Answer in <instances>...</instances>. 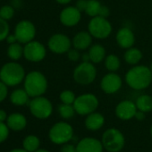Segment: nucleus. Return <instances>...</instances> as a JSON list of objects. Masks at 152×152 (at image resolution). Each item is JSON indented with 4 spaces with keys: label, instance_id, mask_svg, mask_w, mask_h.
<instances>
[{
    "label": "nucleus",
    "instance_id": "obj_1",
    "mask_svg": "<svg viewBox=\"0 0 152 152\" xmlns=\"http://www.w3.org/2000/svg\"><path fill=\"white\" fill-rule=\"evenodd\" d=\"M124 80L131 89L142 91L148 88L152 83V72L147 65H133L126 72Z\"/></svg>",
    "mask_w": 152,
    "mask_h": 152
},
{
    "label": "nucleus",
    "instance_id": "obj_2",
    "mask_svg": "<svg viewBox=\"0 0 152 152\" xmlns=\"http://www.w3.org/2000/svg\"><path fill=\"white\" fill-rule=\"evenodd\" d=\"M25 70L16 61L5 64L0 68V80L8 87L17 86L25 79Z\"/></svg>",
    "mask_w": 152,
    "mask_h": 152
},
{
    "label": "nucleus",
    "instance_id": "obj_3",
    "mask_svg": "<svg viewBox=\"0 0 152 152\" xmlns=\"http://www.w3.org/2000/svg\"><path fill=\"white\" fill-rule=\"evenodd\" d=\"M24 90L31 98L43 96L48 90V80L46 76L39 71L28 72L23 81Z\"/></svg>",
    "mask_w": 152,
    "mask_h": 152
},
{
    "label": "nucleus",
    "instance_id": "obj_4",
    "mask_svg": "<svg viewBox=\"0 0 152 152\" xmlns=\"http://www.w3.org/2000/svg\"><path fill=\"white\" fill-rule=\"evenodd\" d=\"M97 68L91 62H82L72 72V78L80 85H90L97 78Z\"/></svg>",
    "mask_w": 152,
    "mask_h": 152
},
{
    "label": "nucleus",
    "instance_id": "obj_5",
    "mask_svg": "<svg viewBox=\"0 0 152 152\" xmlns=\"http://www.w3.org/2000/svg\"><path fill=\"white\" fill-rule=\"evenodd\" d=\"M101 142L104 149L108 152L121 151L125 143V139L121 131L115 128H109L106 130L102 135Z\"/></svg>",
    "mask_w": 152,
    "mask_h": 152
},
{
    "label": "nucleus",
    "instance_id": "obj_6",
    "mask_svg": "<svg viewBox=\"0 0 152 152\" xmlns=\"http://www.w3.org/2000/svg\"><path fill=\"white\" fill-rule=\"evenodd\" d=\"M88 31L94 39H105L111 35L113 27L107 18L99 15L92 17L88 23Z\"/></svg>",
    "mask_w": 152,
    "mask_h": 152
},
{
    "label": "nucleus",
    "instance_id": "obj_7",
    "mask_svg": "<svg viewBox=\"0 0 152 152\" xmlns=\"http://www.w3.org/2000/svg\"><path fill=\"white\" fill-rule=\"evenodd\" d=\"M99 101L96 95L92 93H83L78 97L73 103L76 114L80 115H88L97 110Z\"/></svg>",
    "mask_w": 152,
    "mask_h": 152
},
{
    "label": "nucleus",
    "instance_id": "obj_8",
    "mask_svg": "<svg viewBox=\"0 0 152 152\" xmlns=\"http://www.w3.org/2000/svg\"><path fill=\"white\" fill-rule=\"evenodd\" d=\"M48 137L55 144H65L72 139L73 129L72 125L66 122H58L50 128Z\"/></svg>",
    "mask_w": 152,
    "mask_h": 152
},
{
    "label": "nucleus",
    "instance_id": "obj_9",
    "mask_svg": "<svg viewBox=\"0 0 152 152\" xmlns=\"http://www.w3.org/2000/svg\"><path fill=\"white\" fill-rule=\"evenodd\" d=\"M29 107L31 115L38 119H47L53 113L51 101L43 96L32 98L29 103Z\"/></svg>",
    "mask_w": 152,
    "mask_h": 152
},
{
    "label": "nucleus",
    "instance_id": "obj_10",
    "mask_svg": "<svg viewBox=\"0 0 152 152\" xmlns=\"http://www.w3.org/2000/svg\"><path fill=\"white\" fill-rule=\"evenodd\" d=\"M72 47V39L64 33L53 34L48 41V49L56 55L66 54Z\"/></svg>",
    "mask_w": 152,
    "mask_h": 152
},
{
    "label": "nucleus",
    "instance_id": "obj_11",
    "mask_svg": "<svg viewBox=\"0 0 152 152\" xmlns=\"http://www.w3.org/2000/svg\"><path fill=\"white\" fill-rule=\"evenodd\" d=\"M47 56L46 47L39 41L32 40L23 47V56L32 63H39L45 59Z\"/></svg>",
    "mask_w": 152,
    "mask_h": 152
},
{
    "label": "nucleus",
    "instance_id": "obj_12",
    "mask_svg": "<svg viewBox=\"0 0 152 152\" xmlns=\"http://www.w3.org/2000/svg\"><path fill=\"white\" fill-rule=\"evenodd\" d=\"M14 34L18 42L21 44H27L34 40L36 36V27L31 21L23 20L16 24Z\"/></svg>",
    "mask_w": 152,
    "mask_h": 152
},
{
    "label": "nucleus",
    "instance_id": "obj_13",
    "mask_svg": "<svg viewBox=\"0 0 152 152\" xmlns=\"http://www.w3.org/2000/svg\"><path fill=\"white\" fill-rule=\"evenodd\" d=\"M123 85L121 76L116 72H107L100 81V89L106 94H115L118 92Z\"/></svg>",
    "mask_w": 152,
    "mask_h": 152
},
{
    "label": "nucleus",
    "instance_id": "obj_14",
    "mask_svg": "<svg viewBox=\"0 0 152 152\" xmlns=\"http://www.w3.org/2000/svg\"><path fill=\"white\" fill-rule=\"evenodd\" d=\"M82 20V12L72 6H69L64 7L60 15L59 21L65 27H74Z\"/></svg>",
    "mask_w": 152,
    "mask_h": 152
},
{
    "label": "nucleus",
    "instance_id": "obj_15",
    "mask_svg": "<svg viewBox=\"0 0 152 152\" xmlns=\"http://www.w3.org/2000/svg\"><path fill=\"white\" fill-rule=\"evenodd\" d=\"M137 110L135 102L125 99L117 104L115 107V115L121 120L127 121L135 116Z\"/></svg>",
    "mask_w": 152,
    "mask_h": 152
},
{
    "label": "nucleus",
    "instance_id": "obj_16",
    "mask_svg": "<svg viewBox=\"0 0 152 152\" xmlns=\"http://www.w3.org/2000/svg\"><path fill=\"white\" fill-rule=\"evenodd\" d=\"M115 40L117 45L124 49L130 48L135 44L134 32L128 27L120 28L115 35Z\"/></svg>",
    "mask_w": 152,
    "mask_h": 152
},
{
    "label": "nucleus",
    "instance_id": "obj_17",
    "mask_svg": "<svg viewBox=\"0 0 152 152\" xmlns=\"http://www.w3.org/2000/svg\"><path fill=\"white\" fill-rule=\"evenodd\" d=\"M77 152H103L104 147L100 140L92 137L82 139L76 145Z\"/></svg>",
    "mask_w": 152,
    "mask_h": 152
},
{
    "label": "nucleus",
    "instance_id": "obj_18",
    "mask_svg": "<svg viewBox=\"0 0 152 152\" xmlns=\"http://www.w3.org/2000/svg\"><path fill=\"white\" fill-rule=\"evenodd\" d=\"M92 41H93V37L87 31H82L77 32L72 39V48L80 51H84L89 49L92 45Z\"/></svg>",
    "mask_w": 152,
    "mask_h": 152
},
{
    "label": "nucleus",
    "instance_id": "obj_19",
    "mask_svg": "<svg viewBox=\"0 0 152 152\" xmlns=\"http://www.w3.org/2000/svg\"><path fill=\"white\" fill-rule=\"evenodd\" d=\"M104 124H105L104 115L96 111L86 115L84 121V124L86 128L90 131H98L103 127Z\"/></svg>",
    "mask_w": 152,
    "mask_h": 152
},
{
    "label": "nucleus",
    "instance_id": "obj_20",
    "mask_svg": "<svg viewBox=\"0 0 152 152\" xmlns=\"http://www.w3.org/2000/svg\"><path fill=\"white\" fill-rule=\"evenodd\" d=\"M7 124L9 129L13 131H22L27 125V119L20 113H14L8 115L7 119Z\"/></svg>",
    "mask_w": 152,
    "mask_h": 152
},
{
    "label": "nucleus",
    "instance_id": "obj_21",
    "mask_svg": "<svg viewBox=\"0 0 152 152\" xmlns=\"http://www.w3.org/2000/svg\"><path fill=\"white\" fill-rule=\"evenodd\" d=\"M88 53L90 56V61L93 63L94 64L103 62L107 56L106 48L101 44H99V43L92 44L91 48H89Z\"/></svg>",
    "mask_w": 152,
    "mask_h": 152
},
{
    "label": "nucleus",
    "instance_id": "obj_22",
    "mask_svg": "<svg viewBox=\"0 0 152 152\" xmlns=\"http://www.w3.org/2000/svg\"><path fill=\"white\" fill-rule=\"evenodd\" d=\"M142 56L143 55L141 50L134 47L127 48L124 54V59L125 63L132 66L139 64V63L142 59Z\"/></svg>",
    "mask_w": 152,
    "mask_h": 152
},
{
    "label": "nucleus",
    "instance_id": "obj_23",
    "mask_svg": "<svg viewBox=\"0 0 152 152\" xmlns=\"http://www.w3.org/2000/svg\"><path fill=\"white\" fill-rule=\"evenodd\" d=\"M30 96L24 89H16L10 95V101L15 106H24L30 103Z\"/></svg>",
    "mask_w": 152,
    "mask_h": 152
},
{
    "label": "nucleus",
    "instance_id": "obj_24",
    "mask_svg": "<svg viewBox=\"0 0 152 152\" xmlns=\"http://www.w3.org/2000/svg\"><path fill=\"white\" fill-rule=\"evenodd\" d=\"M135 104L137 109L140 111H142L144 113H148L152 111V97L148 94L140 95L136 99Z\"/></svg>",
    "mask_w": 152,
    "mask_h": 152
},
{
    "label": "nucleus",
    "instance_id": "obj_25",
    "mask_svg": "<svg viewBox=\"0 0 152 152\" xmlns=\"http://www.w3.org/2000/svg\"><path fill=\"white\" fill-rule=\"evenodd\" d=\"M105 67L108 72H116L121 67V60L118 56L115 54L107 55L104 60Z\"/></svg>",
    "mask_w": 152,
    "mask_h": 152
},
{
    "label": "nucleus",
    "instance_id": "obj_26",
    "mask_svg": "<svg viewBox=\"0 0 152 152\" xmlns=\"http://www.w3.org/2000/svg\"><path fill=\"white\" fill-rule=\"evenodd\" d=\"M7 56L13 61H18L23 56V47L20 42L10 44L7 48Z\"/></svg>",
    "mask_w": 152,
    "mask_h": 152
},
{
    "label": "nucleus",
    "instance_id": "obj_27",
    "mask_svg": "<svg viewBox=\"0 0 152 152\" xmlns=\"http://www.w3.org/2000/svg\"><path fill=\"white\" fill-rule=\"evenodd\" d=\"M102 4L99 1V0H88L87 3V7L85 10V14L89 15L91 18L99 16L101 12L102 8Z\"/></svg>",
    "mask_w": 152,
    "mask_h": 152
},
{
    "label": "nucleus",
    "instance_id": "obj_28",
    "mask_svg": "<svg viewBox=\"0 0 152 152\" xmlns=\"http://www.w3.org/2000/svg\"><path fill=\"white\" fill-rule=\"evenodd\" d=\"M39 145H40V140L35 135H29L23 141V148L29 152H35L37 149H39Z\"/></svg>",
    "mask_w": 152,
    "mask_h": 152
},
{
    "label": "nucleus",
    "instance_id": "obj_29",
    "mask_svg": "<svg viewBox=\"0 0 152 152\" xmlns=\"http://www.w3.org/2000/svg\"><path fill=\"white\" fill-rule=\"evenodd\" d=\"M57 111L60 115V116L63 119L69 120L74 116L76 114L75 109L73 107V105H69V104H60L57 107Z\"/></svg>",
    "mask_w": 152,
    "mask_h": 152
},
{
    "label": "nucleus",
    "instance_id": "obj_30",
    "mask_svg": "<svg viewBox=\"0 0 152 152\" xmlns=\"http://www.w3.org/2000/svg\"><path fill=\"white\" fill-rule=\"evenodd\" d=\"M59 99H60L61 102L64 103V104L73 105V103H74V101L76 99V96H75V94H74V92L72 91L64 90L60 93Z\"/></svg>",
    "mask_w": 152,
    "mask_h": 152
},
{
    "label": "nucleus",
    "instance_id": "obj_31",
    "mask_svg": "<svg viewBox=\"0 0 152 152\" xmlns=\"http://www.w3.org/2000/svg\"><path fill=\"white\" fill-rule=\"evenodd\" d=\"M15 9L13 7L12 5H5L0 7V18H2L6 21L12 19L15 15Z\"/></svg>",
    "mask_w": 152,
    "mask_h": 152
},
{
    "label": "nucleus",
    "instance_id": "obj_32",
    "mask_svg": "<svg viewBox=\"0 0 152 152\" xmlns=\"http://www.w3.org/2000/svg\"><path fill=\"white\" fill-rule=\"evenodd\" d=\"M10 28L7 21L0 18V41L6 40L7 37L10 34L9 33Z\"/></svg>",
    "mask_w": 152,
    "mask_h": 152
},
{
    "label": "nucleus",
    "instance_id": "obj_33",
    "mask_svg": "<svg viewBox=\"0 0 152 152\" xmlns=\"http://www.w3.org/2000/svg\"><path fill=\"white\" fill-rule=\"evenodd\" d=\"M66 54H67V57H68L69 61H71V62H78L82 56L81 51L74 48H72Z\"/></svg>",
    "mask_w": 152,
    "mask_h": 152
},
{
    "label": "nucleus",
    "instance_id": "obj_34",
    "mask_svg": "<svg viewBox=\"0 0 152 152\" xmlns=\"http://www.w3.org/2000/svg\"><path fill=\"white\" fill-rule=\"evenodd\" d=\"M9 135V127L4 122H0V143L4 142Z\"/></svg>",
    "mask_w": 152,
    "mask_h": 152
},
{
    "label": "nucleus",
    "instance_id": "obj_35",
    "mask_svg": "<svg viewBox=\"0 0 152 152\" xmlns=\"http://www.w3.org/2000/svg\"><path fill=\"white\" fill-rule=\"evenodd\" d=\"M8 86L0 80V103L4 101L8 94Z\"/></svg>",
    "mask_w": 152,
    "mask_h": 152
},
{
    "label": "nucleus",
    "instance_id": "obj_36",
    "mask_svg": "<svg viewBox=\"0 0 152 152\" xmlns=\"http://www.w3.org/2000/svg\"><path fill=\"white\" fill-rule=\"evenodd\" d=\"M87 3H88V0H77V2L75 4V7L78 10H80L82 13L85 12L86 7H87Z\"/></svg>",
    "mask_w": 152,
    "mask_h": 152
},
{
    "label": "nucleus",
    "instance_id": "obj_37",
    "mask_svg": "<svg viewBox=\"0 0 152 152\" xmlns=\"http://www.w3.org/2000/svg\"><path fill=\"white\" fill-rule=\"evenodd\" d=\"M61 152H77V149H76V146L72 145V144H63L62 148H61Z\"/></svg>",
    "mask_w": 152,
    "mask_h": 152
},
{
    "label": "nucleus",
    "instance_id": "obj_38",
    "mask_svg": "<svg viewBox=\"0 0 152 152\" xmlns=\"http://www.w3.org/2000/svg\"><path fill=\"white\" fill-rule=\"evenodd\" d=\"M109 14H110V11H109L108 7H107L106 6H102V8H101V12H100L99 16L107 18L109 16Z\"/></svg>",
    "mask_w": 152,
    "mask_h": 152
},
{
    "label": "nucleus",
    "instance_id": "obj_39",
    "mask_svg": "<svg viewBox=\"0 0 152 152\" xmlns=\"http://www.w3.org/2000/svg\"><path fill=\"white\" fill-rule=\"evenodd\" d=\"M6 41L7 42V44H13V43H15V42H18L17 41V39H16V37H15V34H9L7 37V39H6Z\"/></svg>",
    "mask_w": 152,
    "mask_h": 152
},
{
    "label": "nucleus",
    "instance_id": "obj_40",
    "mask_svg": "<svg viewBox=\"0 0 152 152\" xmlns=\"http://www.w3.org/2000/svg\"><path fill=\"white\" fill-rule=\"evenodd\" d=\"M145 114L146 113H144V112H142V111H140V110H137V112H136V114H135V118L138 120V121H142V120H144L145 119Z\"/></svg>",
    "mask_w": 152,
    "mask_h": 152
},
{
    "label": "nucleus",
    "instance_id": "obj_41",
    "mask_svg": "<svg viewBox=\"0 0 152 152\" xmlns=\"http://www.w3.org/2000/svg\"><path fill=\"white\" fill-rule=\"evenodd\" d=\"M7 112L3 109H0V122H4L7 121Z\"/></svg>",
    "mask_w": 152,
    "mask_h": 152
},
{
    "label": "nucleus",
    "instance_id": "obj_42",
    "mask_svg": "<svg viewBox=\"0 0 152 152\" xmlns=\"http://www.w3.org/2000/svg\"><path fill=\"white\" fill-rule=\"evenodd\" d=\"M12 6L15 9H19L21 7V0H12Z\"/></svg>",
    "mask_w": 152,
    "mask_h": 152
},
{
    "label": "nucleus",
    "instance_id": "obj_43",
    "mask_svg": "<svg viewBox=\"0 0 152 152\" xmlns=\"http://www.w3.org/2000/svg\"><path fill=\"white\" fill-rule=\"evenodd\" d=\"M72 1V0H56V2L60 4V5H68Z\"/></svg>",
    "mask_w": 152,
    "mask_h": 152
},
{
    "label": "nucleus",
    "instance_id": "obj_44",
    "mask_svg": "<svg viewBox=\"0 0 152 152\" xmlns=\"http://www.w3.org/2000/svg\"><path fill=\"white\" fill-rule=\"evenodd\" d=\"M10 152H29V151H27L24 148H15V149L11 150Z\"/></svg>",
    "mask_w": 152,
    "mask_h": 152
},
{
    "label": "nucleus",
    "instance_id": "obj_45",
    "mask_svg": "<svg viewBox=\"0 0 152 152\" xmlns=\"http://www.w3.org/2000/svg\"><path fill=\"white\" fill-rule=\"evenodd\" d=\"M35 152H49L48 150H47V149H43V148H39V149H37Z\"/></svg>",
    "mask_w": 152,
    "mask_h": 152
},
{
    "label": "nucleus",
    "instance_id": "obj_46",
    "mask_svg": "<svg viewBox=\"0 0 152 152\" xmlns=\"http://www.w3.org/2000/svg\"><path fill=\"white\" fill-rule=\"evenodd\" d=\"M148 67H149V69H150V71H151V72H152V62L150 63V64H149Z\"/></svg>",
    "mask_w": 152,
    "mask_h": 152
},
{
    "label": "nucleus",
    "instance_id": "obj_47",
    "mask_svg": "<svg viewBox=\"0 0 152 152\" xmlns=\"http://www.w3.org/2000/svg\"><path fill=\"white\" fill-rule=\"evenodd\" d=\"M150 134H151V137H152V125L150 127Z\"/></svg>",
    "mask_w": 152,
    "mask_h": 152
}]
</instances>
